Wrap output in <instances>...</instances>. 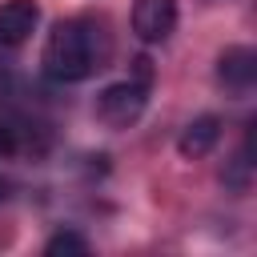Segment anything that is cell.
<instances>
[{"mask_svg":"<svg viewBox=\"0 0 257 257\" xmlns=\"http://www.w3.org/2000/svg\"><path fill=\"white\" fill-rule=\"evenodd\" d=\"M44 76L56 84H80L100 68V48H96V24L88 20H60L48 40H44Z\"/></svg>","mask_w":257,"mask_h":257,"instance_id":"6da1fadb","label":"cell"},{"mask_svg":"<svg viewBox=\"0 0 257 257\" xmlns=\"http://www.w3.org/2000/svg\"><path fill=\"white\" fill-rule=\"evenodd\" d=\"M177 28V0H133V32L145 44L169 40Z\"/></svg>","mask_w":257,"mask_h":257,"instance_id":"3957f363","label":"cell"},{"mask_svg":"<svg viewBox=\"0 0 257 257\" xmlns=\"http://www.w3.org/2000/svg\"><path fill=\"white\" fill-rule=\"evenodd\" d=\"M145 104H149V84L145 80H116L96 96V116L108 128H128L145 116Z\"/></svg>","mask_w":257,"mask_h":257,"instance_id":"7a4b0ae2","label":"cell"},{"mask_svg":"<svg viewBox=\"0 0 257 257\" xmlns=\"http://www.w3.org/2000/svg\"><path fill=\"white\" fill-rule=\"evenodd\" d=\"M8 197H12V181H8V177H0V205H4Z\"/></svg>","mask_w":257,"mask_h":257,"instance_id":"9c48e42d","label":"cell"},{"mask_svg":"<svg viewBox=\"0 0 257 257\" xmlns=\"http://www.w3.org/2000/svg\"><path fill=\"white\" fill-rule=\"evenodd\" d=\"M40 24V4L36 0H4L0 4V44L20 48Z\"/></svg>","mask_w":257,"mask_h":257,"instance_id":"277c9868","label":"cell"},{"mask_svg":"<svg viewBox=\"0 0 257 257\" xmlns=\"http://www.w3.org/2000/svg\"><path fill=\"white\" fill-rule=\"evenodd\" d=\"M44 253H48V257H56V253H88V241H84L80 233L64 229V233H56V237L44 241Z\"/></svg>","mask_w":257,"mask_h":257,"instance_id":"52a82bcc","label":"cell"},{"mask_svg":"<svg viewBox=\"0 0 257 257\" xmlns=\"http://www.w3.org/2000/svg\"><path fill=\"white\" fill-rule=\"evenodd\" d=\"M217 141H221V120L217 116H197V120H189L185 124V133L177 137V153L181 157H205V153H213L217 149Z\"/></svg>","mask_w":257,"mask_h":257,"instance_id":"8992f818","label":"cell"},{"mask_svg":"<svg viewBox=\"0 0 257 257\" xmlns=\"http://www.w3.org/2000/svg\"><path fill=\"white\" fill-rule=\"evenodd\" d=\"M20 153V124L0 120V157H16Z\"/></svg>","mask_w":257,"mask_h":257,"instance_id":"ba28073f","label":"cell"},{"mask_svg":"<svg viewBox=\"0 0 257 257\" xmlns=\"http://www.w3.org/2000/svg\"><path fill=\"white\" fill-rule=\"evenodd\" d=\"M217 80L225 88H233V92H249L253 80H257V52L245 48V44L225 48L221 60H217Z\"/></svg>","mask_w":257,"mask_h":257,"instance_id":"5b68a950","label":"cell"}]
</instances>
